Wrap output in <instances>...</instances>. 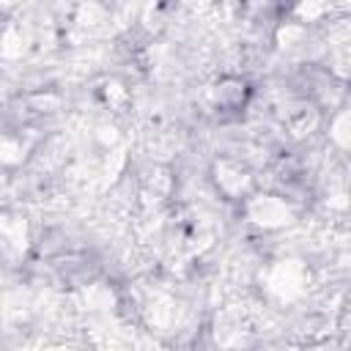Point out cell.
Here are the masks:
<instances>
[{
    "label": "cell",
    "mask_w": 351,
    "mask_h": 351,
    "mask_svg": "<svg viewBox=\"0 0 351 351\" xmlns=\"http://www.w3.org/2000/svg\"><path fill=\"white\" fill-rule=\"evenodd\" d=\"M250 96V88L241 77H222L217 82V104L222 110H241Z\"/></svg>",
    "instance_id": "1"
}]
</instances>
